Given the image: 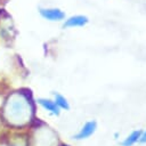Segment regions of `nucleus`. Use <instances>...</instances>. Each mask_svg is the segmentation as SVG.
<instances>
[{
  "instance_id": "1",
  "label": "nucleus",
  "mask_w": 146,
  "mask_h": 146,
  "mask_svg": "<svg viewBox=\"0 0 146 146\" xmlns=\"http://www.w3.org/2000/svg\"><path fill=\"white\" fill-rule=\"evenodd\" d=\"M40 15L51 22L62 21L65 17V14L58 8H40Z\"/></svg>"
},
{
  "instance_id": "2",
  "label": "nucleus",
  "mask_w": 146,
  "mask_h": 146,
  "mask_svg": "<svg viewBox=\"0 0 146 146\" xmlns=\"http://www.w3.org/2000/svg\"><path fill=\"white\" fill-rule=\"evenodd\" d=\"M96 128H97L96 121H88V122L81 128V130L74 136V138H75L76 140L86 139V138L90 137V136L96 131Z\"/></svg>"
},
{
  "instance_id": "3",
  "label": "nucleus",
  "mask_w": 146,
  "mask_h": 146,
  "mask_svg": "<svg viewBox=\"0 0 146 146\" xmlns=\"http://www.w3.org/2000/svg\"><path fill=\"white\" fill-rule=\"evenodd\" d=\"M89 22L87 16L83 15H76V16H72L68 19H66V22L64 23V27H75V26H83Z\"/></svg>"
},
{
  "instance_id": "4",
  "label": "nucleus",
  "mask_w": 146,
  "mask_h": 146,
  "mask_svg": "<svg viewBox=\"0 0 146 146\" xmlns=\"http://www.w3.org/2000/svg\"><path fill=\"white\" fill-rule=\"evenodd\" d=\"M38 103L47 111H49L51 114L54 115H58L59 114V107L56 105L55 102L52 100H49V99H44V98H39L38 99Z\"/></svg>"
},
{
  "instance_id": "5",
  "label": "nucleus",
  "mask_w": 146,
  "mask_h": 146,
  "mask_svg": "<svg viewBox=\"0 0 146 146\" xmlns=\"http://www.w3.org/2000/svg\"><path fill=\"white\" fill-rule=\"evenodd\" d=\"M141 133H143L141 130H135V131H132V132L121 143L122 146H132L135 143H137V141L139 140Z\"/></svg>"
},
{
  "instance_id": "6",
  "label": "nucleus",
  "mask_w": 146,
  "mask_h": 146,
  "mask_svg": "<svg viewBox=\"0 0 146 146\" xmlns=\"http://www.w3.org/2000/svg\"><path fill=\"white\" fill-rule=\"evenodd\" d=\"M55 103L56 105L59 107V108H63V110H70V105H68V102L66 100V98L59 94H55Z\"/></svg>"
},
{
  "instance_id": "7",
  "label": "nucleus",
  "mask_w": 146,
  "mask_h": 146,
  "mask_svg": "<svg viewBox=\"0 0 146 146\" xmlns=\"http://www.w3.org/2000/svg\"><path fill=\"white\" fill-rule=\"evenodd\" d=\"M139 141H140V143H143V144H145V143H146V130L141 133V136H140V138H139Z\"/></svg>"
},
{
  "instance_id": "8",
  "label": "nucleus",
  "mask_w": 146,
  "mask_h": 146,
  "mask_svg": "<svg viewBox=\"0 0 146 146\" xmlns=\"http://www.w3.org/2000/svg\"><path fill=\"white\" fill-rule=\"evenodd\" d=\"M60 146H70V145H66V144H63V145H60Z\"/></svg>"
}]
</instances>
